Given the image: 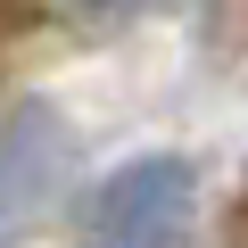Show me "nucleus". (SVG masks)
Returning a JSON list of instances; mask_svg holds the SVG:
<instances>
[{
  "label": "nucleus",
  "instance_id": "f257e3e1",
  "mask_svg": "<svg viewBox=\"0 0 248 248\" xmlns=\"http://www.w3.org/2000/svg\"><path fill=\"white\" fill-rule=\"evenodd\" d=\"M75 248H199V166L174 149L116 166L83 199Z\"/></svg>",
  "mask_w": 248,
  "mask_h": 248
},
{
  "label": "nucleus",
  "instance_id": "7ed1b4c3",
  "mask_svg": "<svg viewBox=\"0 0 248 248\" xmlns=\"http://www.w3.org/2000/svg\"><path fill=\"white\" fill-rule=\"evenodd\" d=\"M141 9H157V0H66V17H75V25H91V33H124Z\"/></svg>",
  "mask_w": 248,
  "mask_h": 248
},
{
  "label": "nucleus",
  "instance_id": "f03ea898",
  "mask_svg": "<svg viewBox=\"0 0 248 248\" xmlns=\"http://www.w3.org/2000/svg\"><path fill=\"white\" fill-rule=\"evenodd\" d=\"M75 124L50 99H9L0 108V248H25L42 223H58L66 190H75Z\"/></svg>",
  "mask_w": 248,
  "mask_h": 248
},
{
  "label": "nucleus",
  "instance_id": "20e7f679",
  "mask_svg": "<svg viewBox=\"0 0 248 248\" xmlns=\"http://www.w3.org/2000/svg\"><path fill=\"white\" fill-rule=\"evenodd\" d=\"M17 17H25V0H0V33H17Z\"/></svg>",
  "mask_w": 248,
  "mask_h": 248
}]
</instances>
